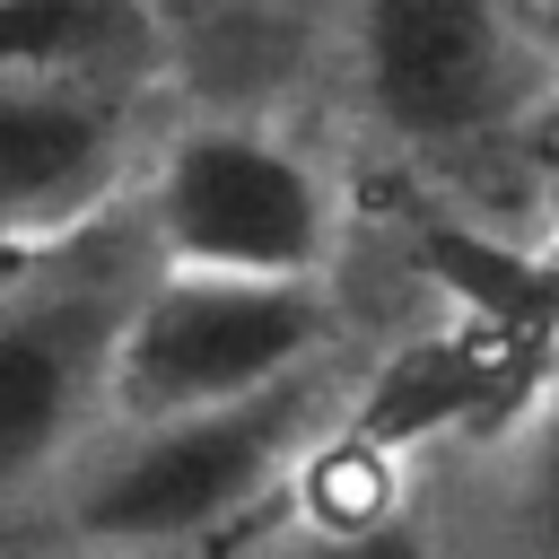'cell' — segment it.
<instances>
[{
  "label": "cell",
  "instance_id": "obj_1",
  "mask_svg": "<svg viewBox=\"0 0 559 559\" xmlns=\"http://www.w3.org/2000/svg\"><path fill=\"white\" fill-rule=\"evenodd\" d=\"M148 271V227L122 210L114 227L87 218L44 236L35 262L0 280V533L52 507L79 454L114 428V367Z\"/></svg>",
  "mask_w": 559,
  "mask_h": 559
},
{
  "label": "cell",
  "instance_id": "obj_2",
  "mask_svg": "<svg viewBox=\"0 0 559 559\" xmlns=\"http://www.w3.org/2000/svg\"><path fill=\"white\" fill-rule=\"evenodd\" d=\"M323 411H332V384L297 376L280 393L183 411V419H114L79 454V472L52 489V533L79 559H140V550L201 542L306 463V445L323 437Z\"/></svg>",
  "mask_w": 559,
  "mask_h": 559
},
{
  "label": "cell",
  "instance_id": "obj_3",
  "mask_svg": "<svg viewBox=\"0 0 559 559\" xmlns=\"http://www.w3.org/2000/svg\"><path fill=\"white\" fill-rule=\"evenodd\" d=\"M323 358H332L323 280L148 271L114 367V419H183V411L253 402L297 376H323Z\"/></svg>",
  "mask_w": 559,
  "mask_h": 559
},
{
  "label": "cell",
  "instance_id": "obj_4",
  "mask_svg": "<svg viewBox=\"0 0 559 559\" xmlns=\"http://www.w3.org/2000/svg\"><path fill=\"white\" fill-rule=\"evenodd\" d=\"M140 227L157 271L227 280H323L332 262V183L306 148L253 122H192L157 148Z\"/></svg>",
  "mask_w": 559,
  "mask_h": 559
},
{
  "label": "cell",
  "instance_id": "obj_5",
  "mask_svg": "<svg viewBox=\"0 0 559 559\" xmlns=\"http://www.w3.org/2000/svg\"><path fill=\"white\" fill-rule=\"evenodd\" d=\"M349 61L367 114L402 148L498 140L542 87L515 0H349Z\"/></svg>",
  "mask_w": 559,
  "mask_h": 559
},
{
  "label": "cell",
  "instance_id": "obj_6",
  "mask_svg": "<svg viewBox=\"0 0 559 559\" xmlns=\"http://www.w3.org/2000/svg\"><path fill=\"white\" fill-rule=\"evenodd\" d=\"M131 96L0 79V236H70L131 183Z\"/></svg>",
  "mask_w": 559,
  "mask_h": 559
},
{
  "label": "cell",
  "instance_id": "obj_7",
  "mask_svg": "<svg viewBox=\"0 0 559 559\" xmlns=\"http://www.w3.org/2000/svg\"><path fill=\"white\" fill-rule=\"evenodd\" d=\"M166 61V17L148 0H0V79L131 96Z\"/></svg>",
  "mask_w": 559,
  "mask_h": 559
},
{
  "label": "cell",
  "instance_id": "obj_8",
  "mask_svg": "<svg viewBox=\"0 0 559 559\" xmlns=\"http://www.w3.org/2000/svg\"><path fill=\"white\" fill-rule=\"evenodd\" d=\"M515 550L524 559H559V411L515 454Z\"/></svg>",
  "mask_w": 559,
  "mask_h": 559
},
{
  "label": "cell",
  "instance_id": "obj_9",
  "mask_svg": "<svg viewBox=\"0 0 559 559\" xmlns=\"http://www.w3.org/2000/svg\"><path fill=\"white\" fill-rule=\"evenodd\" d=\"M288 559H437L428 533L393 507V515H358V524H306Z\"/></svg>",
  "mask_w": 559,
  "mask_h": 559
}]
</instances>
